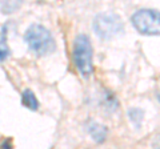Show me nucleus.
Masks as SVG:
<instances>
[{"mask_svg": "<svg viewBox=\"0 0 160 149\" xmlns=\"http://www.w3.org/2000/svg\"><path fill=\"white\" fill-rule=\"evenodd\" d=\"M73 63L78 72L84 79L93 73V49L87 35L80 33L73 40Z\"/></svg>", "mask_w": 160, "mask_h": 149, "instance_id": "nucleus-1", "label": "nucleus"}, {"mask_svg": "<svg viewBox=\"0 0 160 149\" xmlns=\"http://www.w3.org/2000/svg\"><path fill=\"white\" fill-rule=\"evenodd\" d=\"M24 40L28 44L31 51H33L39 56H46L55 51V39L52 33L46 27L40 24H32L24 35Z\"/></svg>", "mask_w": 160, "mask_h": 149, "instance_id": "nucleus-2", "label": "nucleus"}, {"mask_svg": "<svg viewBox=\"0 0 160 149\" xmlns=\"http://www.w3.org/2000/svg\"><path fill=\"white\" fill-rule=\"evenodd\" d=\"M124 29L123 20L113 12L99 13L93 20V31L102 39H111Z\"/></svg>", "mask_w": 160, "mask_h": 149, "instance_id": "nucleus-3", "label": "nucleus"}, {"mask_svg": "<svg viewBox=\"0 0 160 149\" xmlns=\"http://www.w3.org/2000/svg\"><path fill=\"white\" fill-rule=\"evenodd\" d=\"M133 27L143 35H159L160 31V16L159 12L155 9H139L136 11L132 17Z\"/></svg>", "mask_w": 160, "mask_h": 149, "instance_id": "nucleus-4", "label": "nucleus"}, {"mask_svg": "<svg viewBox=\"0 0 160 149\" xmlns=\"http://www.w3.org/2000/svg\"><path fill=\"white\" fill-rule=\"evenodd\" d=\"M88 132H89V135L92 136L93 140L98 141V142L104 141V138H106V136H107V129H106V127L100 125V124L95 123V121H92L91 124H89Z\"/></svg>", "mask_w": 160, "mask_h": 149, "instance_id": "nucleus-5", "label": "nucleus"}, {"mask_svg": "<svg viewBox=\"0 0 160 149\" xmlns=\"http://www.w3.org/2000/svg\"><path fill=\"white\" fill-rule=\"evenodd\" d=\"M22 101L24 104V107H27L28 109H31V111H36V109L39 108V101H38L36 96H35V93L31 91V89H27V91L23 92Z\"/></svg>", "mask_w": 160, "mask_h": 149, "instance_id": "nucleus-6", "label": "nucleus"}, {"mask_svg": "<svg viewBox=\"0 0 160 149\" xmlns=\"http://www.w3.org/2000/svg\"><path fill=\"white\" fill-rule=\"evenodd\" d=\"M9 56V48L4 40H0V61H4Z\"/></svg>", "mask_w": 160, "mask_h": 149, "instance_id": "nucleus-7", "label": "nucleus"}]
</instances>
